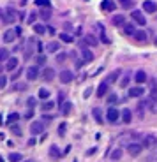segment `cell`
<instances>
[{
    "mask_svg": "<svg viewBox=\"0 0 157 162\" xmlns=\"http://www.w3.org/2000/svg\"><path fill=\"white\" fill-rule=\"evenodd\" d=\"M106 120H108L109 123H117V122L120 120V111H118L115 106L108 108V113H106Z\"/></svg>",
    "mask_w": 157,
    "mask_h": 162,
    "instance_id": "6da1fadb",
    "label": "cell"
},
{
    "mask_svg": "<svg viewBox=\"0 0 157 162\" xmlns=\"http://www.w3.org/2000/svg\"><path fill=\"white\" fill-rule=\"evenodd\" d=\"M141 150H143V145H141V143H129V145H127V153H129L131 157H138V155L141 153Z\"/></svg>",
    "mask_w": 157,
    "mask_h": 162,
    "instance_id": "7a4b0ae2",
    "label": "cell"
},
{
    "mask_svg": "<svg viewBox=\"0 0 157 162\" xmlns=\"http://www.w3.org/2000/svg\"><path fill=\"white\" fill-rule=\"evenodd\" d=\"M2 23L6 25H11V23H16V11L14 9H7L2 16Z\"/></svg>",
    "mask_w": 157,
    "mask_h": 162,
    "instance_id": "3957f363",
    "label": "cell"
},
{
    "mask_svg": "<svg viewBox=\"0 0 157 162\" xmlns=\"http://www.w3.org/2000/svg\"><path fill=\"white\" fill-rule=\"evenodd\" d=\"M39 74H41V71H39L37 65H30V67L27 69V79H28V81H35V79L39 78Z\"/></svg>",
    "mask_w": 157,
    "mask_h": 162,
    "instance_id": "277c9868",
    "label": "cell"
},
{
    "mask_svg": "<svg viewBox=\"0 0 157 162\" xmlns=\"http://www.w3.org/2000/svg\"><path fill=\"white\" fill-rule=\"evenodd\" d=\"M143 148H154L155 145H157V137L154 136V134H147L145 137H143Z\"/></svg>",
    "mask_w": 157,
    "mask_h": 162,
    "instance_id": "5b68a950",
    "label": "cell"
},
{
    "mask_svg": "<svg viewBox=\"0 0 157 162\" xmlns=\"http://www.w3.org/2000/svg\"><path fill=\"white\" fill-rule=\"evenodd\" d=\"M131 18L136 21L138 25H141V27L147 25V18H145V14H143L141 11H132V12H131Z\"/></svg>",
    "mask_w": 157,
    "mask_h": 162,
    "instance_id": "8992f818",
    "label": "cell"
},
{
    "mask_svg": "<svg viewBox=\"0 0 157 162\" xmlns=\"http://www.w3.org/2000/svg\"><path fill=\"white\" fill-rule=\"evenodd\" d=\"M58 79H60V83H64V85H67V83H71L73 79H74V74L71 72V71H62L60 74H58Z\"/></svg>",
    "mask_w": 157,
    "mask_h": 162,
    "instance_id": "52a82bcc",
    "label": "cell"
},
{
    "mask_svg": "<svg viewBox=\"0 0 157 162\" xmlns=\"http://www.w3.org/2000/svg\"><path fill=\"white\" fill-rule=\"evenodd\" d=\"M30 132H32L34 136L42 134V132H44V123H42V122H32V123H30Z\"/></svg>",
    "mask_w": 157,
    "mask_h": 162,
    "instance_id": "ba28073f",
    "label": "cell"
},
{
    "mask_svg": "<svg viewBox=\"0 0 157 162\" xmlns=\"http://www.w3.org/2000/svg\"><path fill=\"white\" fill-rule=\"evenodd\" d=\"M41 76H42V79H44V81H53V79H55V69H51V67L42 69Z\"/></svg>",
    "mask_w": 157,
    "mask_h": 162,
    "instance_id": "9c48e42d",
    "label": "cell"
},
{
    "mask_svg": "<svg viewBox=\"0 0 157 162\" xmlns=\"http://www.w3.org/2000/svg\"><path fill=\"white\" fill-rule=\"evenodd\" d=\"M143 9H145V12L152 14V12L157 11V4L154 2V0H145V2H143Z\"/></svg>",
    "mask_w": 157,
    "mask_h": 162,
    "instance_id": "30bf717a",
    "label": "cell"
},
{
    "mask_svg": "<svg viewBox=\"0 0 157 162\" xmlns=\"http://www.w3.org/2000/svg\"><path fill=\"white\" fill-rule=\"evenodd\" d=\"M143 94H145L143 86H132V88H129V97H134V99H138V97H141Z\"/></svg>",
    "mask_w": 157,
    "mask_h": 162,
    "instance_id": "8fae6325",
    "label": "cell"
},
{
    "mask_svg": "<svg viewBox=\"0 0 157 162\" xmlns=\"http://www.w3.org/2000/svg\"><path fill=\"white\" fill-rule=\"evenodd\" d=\"M115 7H117V6H115L113 0H102V2H101V9H102L104 12H111Z\"/></svg>",
    "mask_w": 157,
    "mask_h": 162,
    "instance_id": "7c38bea8",
    "label": "cell"
},
{
    "mask_svg": "<svg viewBox=\"0 0 157 162\" xmlns=\"http://www.w3.org/2000/svg\"><path fill=\"white\" fill-rule=\"evenodd\" d=\"M16 35H18L16 28L6 30V34H4V42H14V41H16Z\"/></svg>",
    "mask_w": 157,
    "mask_h": 162,
    "instance_id": "4fadbf2b",
    "label": "cell"
},
{
    "mask_svg": "<svg viewBox=\"0 0 157 162\" xmlns=\"http://www.w3.org/2000/svg\"><path fill=\"white\" fill-rule=\"evenodd\" d=\"M109 92V83H106V81H102L99 86H97V97H104L106 94Z\"/></svg>",
    "mask_w": 157,
    "mask_h": 162,
    "instance_id": "5bb4252c",
    "label": "cell"
},
{
    "mask_svg": "<svg viewBox=\"0 0 157 162\" xmlns=\"http://www.w3.org/2000/svg\"><path fill=\"white\" fill-rule=\"evenodd\" d=\"M147 79H148V78H147V72H145V71H138L136 76H134V81L138 83V86H141L143 83H147Z\"/></svg>",
    "mask_w": 157,
    "mask_h": 162,
    "instance_id": "9a60e30c",
    "label": "cell"
},
{
    "mask_svg": "<svg viewBox=\"0 0 157 162\" xmlns=\"http://www.w3.org/2000/svg\"><path fill=\"white\" fill-rule=\"evenodd\" d=\"M18 58L16 57H11L9 60H7V63H6V69H7V71L11 72V71H16V69H18Z\"/></svg>",
    "mask_w": 157,
    "mask_h": 162,
    "instance_id": "2e32d148",
    "label": "cell"
},
{
    "mask_svg": "<svg viewBox=\"0 0 157 162\" xmlns=\"http://www.w3.org/2000/svg\"><path fill=\"white\" fill-rule=\"evenodd\" d=\"M111 23H113L115 27H122V25H125V16L124 14H115L111 18Z\"/></svg>",
    "mask_w": 157,
    "mask_h": 162,
    "instance_id": "e0dca14e",
    "label": "cell"
},
{
    "mask_svg": "<svg viewBox=\"0 0 157 162\" xmlns=\"http://www.w3.org/2000/svg\"><path fill=\"white\" fill-rule=\"evenodd\" d=\"M120 74H122V71H120V69H117V71H113V72H111V74H109V76H108V78H106L104 81L111 85V83H115V81H117V79L120 78Z\"/></svg>",
    "mask_w": 157,
    "mask_h": 162,
    "instance_id": "ac0fdd59",
    "label": "cell"
},
{
    "mask_svg": "<svg viewBox=\"0 0 157 162\" xmlns=\"http://www.w3.org/2000/svg\"><path fill=\"white\" fill-rule=\"evenodd\" d=\"M81 57H83V62H92V60H94V53L88 50V48H83V50H81Z\"/></svg>",
    "mask_w": 157,
    "mask_h": 162,
    "instance_id": "d6986e66",
    "label": "cell"
},
{
    "mask_svg": "<svg viewBox=\"0 0 157 162\" xmlns=\"http://www.w3.org/2000/svg\"><path fill=\"white\" fill-rule=\"evenodd\" d=\"M120 117H122V122L124 123H131V120H132V113H131V109H124L122 113H120Z\"/></svg>",
    "mask_w": 157,
    "mask_h": 162,
    "instance_id": "ffe728a7",
    "label": "cell"
},
{
    "mask_svg": "<svg viewBox=\"0 0 157 162\" xmlns=\"http://www.w3.org/2000/svg\"><path fill=\"white\" fill-rule=\"evenodd\" d=\"M46 50H48V51H51V53H57V51H60V42H57V41H51V42H48V44H46Z\"/></svg>",
    "mask_w": 157,
    "mask_h": 162,
    "instance_id": "44dd1931",
    "label": "cell"
},
{
    "mask_svg": "<svg viewBox=\"0 0 157 162\" xmlns=\"http://www.w3.org/2000/svg\"><path fill=\"white\" fill-rule=\"evenodd\" d=\"M85 44H88V46H97V44H99V39H97L95 35H92V34H88V35H85Z\"/></svg>",
    "mask_w": 157,
    "mask_h": 162,
    "instance_id": "7402d4cb",
    "label": "cell"
},
{
    "mask_svg": "<svg viewBox=\"0 0 157 162\" xmlns=\"http://www.w3.org/2000/svg\"><path fill=\"white\" fill-rule=\"evenodd\" d=\"M124 34H125V35H134V34H136L134 23H125V25H124Z\"/></svg>",
    "mask_w": 157,
    "mask_h": 162,
    "instance_id": "603a6c76",
    "label": "cell"
},
{
    "mask_svg": "<svg viewBox=\"0 0 157 162\" xmlns=\"http://www.w3.org/2000/svg\"><path fill=\"white\" fill-rule=\"evenodd\" d=\"M92 114H94V118H95L97 123H104V120H102V113H101L99 108H94V109H92Z\"/></svg>",
    "mask_w": 157,
    "mask_h": 162,
    "instance_id": "cb8c5ba5",
    "label": "cell"
},
{
    "mask_svg": "<svg viewBox=\"0 0 157 162\" xmlns=\"http://www.w3.org/2000/svg\"><path fill=\"white\" fill-rule=\"evenodd\" d=\"M134 39H136L138 42H147V32H143V30H136V34H134Z\"/></svg>",
    "mask_w": 157,
    "mask_h": 162,
    "instance_id": "d4e9b609",
    "label": "cell"
},
{
    "mask_svg": "<svg viewBox=\"0 0 157 162\" xmlns=\"http://www.w3.org/2000/svg\"><path fill=\"white\" fill-rule=\"evenodd\" d=\"M39 18L44 19V21H48V19L51 18V9H41V11H39Z\"/></svg>",
    "mask_w": 157,
    "mask_h": 162,
    "instance_id": "484cf974",
    "label": "cell"
},
{
    "mask_svg": "<svg viewBox=\"0 0 157 162\" xmlns=\"http://www.w3.org/2000/svg\"><path fill=\"white\" fill-rule=\"evenodd\" d=\"M71 109H73V104H71L69 101H65V102L62 104V109H60V111H62V114H65V117H67V114L71 113Z\"/></svg>",
    "mask_w": 157,
    "mask_h": 162,
    "instance_id": "4316f807",
    "label": "cell"
},
{
    "mask_svg": "<svg viewBox=\"0 0 157 162\" xmlns=\"http://www.w3.org/2000/svg\"><path fill=\"white\" fill-rule=\"evenodd\" d=\"M50 157H51V159H60V157H62V153H60L58 146H55V145H53V146L50 148Z\"/></svg>",
    "mask_w": 157,
    "mask_h": 162,
    "instance_id": "83f0119b",
    "label": "cell"
},
{
    "mask_svg": "<svg viewBox=\"0 0 157 162\" xmlns=\"http://www.w3.org/2000/svg\"><path fill=\"white\" fill-rule=\"evenodd\" d=\"M21 159H23L21 153H16V152L9 153V162H21Z\"/></svg>",
    "mask_w": 157,
    "mask_h": 162,
    "instance_id": "f1b7e54d",
    "label": "cell"
},
{
    "mask_svg": "<svg viewBox=\"0 0 157 162\" xmlns=\"http://www.w3.org/2000/svg\"><path fill=\"white\" fill-rule=\"evenodd\" d=\"M46 30H48V28L44 27V25H41V23H35V25H34V32H35V34H39V35H42Z\"/></svg>",
    "mask_w": 157,
    "mask_h": 162,
    "instance_id": "f546056e",
    "label": "cell"
},
{
    "mask_svg": "<svg viewBox=\"0 0 157 162\" xmlns=\"http://www.w3.org/2000/svg\"><path fill=\"white\" fill-rule=\"evenodd\" d=\"M18 120H19V114H18V113H11L9 117H7V123H9V125H14Z\"/></svg>",
    "mask_w": 157,
    "mask_h": 162,
    "instance_id": "4dcf8cb0",
    "label": "cell"
},
{
    "mask_svg": "<svg viewBox=\"0 0 157 162\" xmlns=\"http://www.w3.org/2000/svg\"><path fill=\"white\" fill-rule=\"evenodd\" d=\"M53 108H55V102H53V101H46V102H42V106H41L42 111H51Z\"/></svg>",
    "mask_w": 157,
    "mask_h": 162,
    "instance_id": "1f68e13d",
    "label": "cell"
},
{
    "mask_svg": "<svg viewBox=\"0 0 157 162\" xmlns=\"http://www.w3.org/2000/svg\"><path fill=\"white\" fill-rule=\"evenodd\" d=\"M58 37H60V41H62V42H73V41H74V37H73V35H69V34H67V32L60 34Z\"/></svg>",
    "mask_w": 157,
    "mask_h": 162,
    "instance_id": "d6a6232c",
    "label": "cell"
},
{
    "mask_svg": "<svg viewBox=\"0 0 157 162\" xmlns=\"http://www.w3.org/2000/svg\"><path fill=\"white\" fill-rule=\"evenodd\" d=\"M122 155H124V152H122L120 148H117V150H113V152H111V159H113V160L122 159Z\"/></svg>",
    "mask_w": 157,
    "mask_h": 162,
    "instance_id": "836d02e7",
    "label": "cell"
},
{
    "mask_svg": "<svg viewBox=\"0 0 157 162\" xmlns=\"http://www.w3.org/2000/svg\"><path fill=\"white\" fill-rule=\"evenodd\" d=\"M9 51L6 48H0V62H4V60H9Z\"/></svg>",
    "mask_w": 157,
    "mask_h": 162,
    "instance_id": "e575fe53",
    "label": "cell"
},
{
    "mask_svg": "<svg viewBox=\"0 0 157 162\" xmlns=\"http://www.w3.org/2000/svg\"><path fill=\"white\" fill-rule=\"evenodd\" d=\"M48 97H50V90H46V88H41V90H39V99L46 101Z\"/></svg>",
    "mask_w": 157,
    "mask_h": 162,
    "instance_id": "d590c367",
    "label": "cell"
},
{
    "mask_svg": "<svg viewBox=\"0 0 157 162\" xmlns=\"http://www.w3.org/2000/svg\"><path fill=\"white\" fill-rule=\"evenodd\" d=\"M35 6L37 7H44V9H50V0H35Z\"/></svg>",
    "mask_w": 157,
    "mask_h": 162,
    "instance_id": "8d00e7d4",
    "label": "cell"
},
{
    "mask_svg": "<svg viewBox=\"0 0 157 162\" xmlns=\"http://www.w3.org/2000/svg\"><path fill=\"white\" fill-rule=\"evenodd\" d=\"M120 6H122L124 9H131V7L134 6V0H120Z\"/></svg>",
    "mask_w": 157,
    "mask_h": 162,
    "instance_id": "74e56055",
    "label": "cell"
},
{
    "mask_svg": "<svg viewBox=\"0 0 157 162\" xmlns=\"http://www.w3.org/2000/svg\"><path fill=\"white\" fill-rule=\"evenodd\" d=\"M129 81H131V76H129V74H125V76L122 78V81H120V86H122V88H127Z\"/></svg>",
    "mask_w": 157,
    "mask_h": 162,
    "instance_id": "f35d334b",
    "label": "cell"
},
{
    "mask_svg": "<svg viewBox=\"0 0 157 162\" xmlns=\"http://www.w3.org/2000/svg\"><path fill=\"white\" fill-rule=\"evenodd\" d=\"M65 60H67V53H64V51H62V53H57V62H58V63H62V62H65Z\"/></svg>",
    "mask_w": 157,
    "mask_h": 162,
    "instance_id": "ab89813d",
    "label": "cell"
},
{
    "mask_svg": "<svg viewBox=\"0 0 157 162\" xmlns=\"http://www.w3.org/2000/svg\"><path fill=\"white\" fill-rule=\"evenodd\" d=\"M35 62H37V67H39V65H44V63H46V57H44V55H39V57L35 58Z\"/></svg>",
    "mask_w": 157,
    "mask_h": 162,
    "instance_id": "60d3db41",
    "label": "cell"
},
{
    "mask_svg": "<svg viewBox=\"0 0 157 162\" xmlns=\"http://www.w3.org/2000/svg\"><path fill=\"white\" fill-rule=\"evenodd\" d=\"M117 101H118V97H117L115 94H111V95H108V104H117Z\"/></svg>",
    "mask_w": 157,
    "mask_h": 162,
    "instance_id": "b9f144b4",
    "label": "cell"
},
{
    "mask_svg": "<svg viewBox=\"0 0 157 162\" xmlns=\"http://www.w3.org/2000/svg\"><path fill=\"white\" fill-rule=\"evenodd\" d=\"M6 85H7V78H6L4 74H0V90L6 88Z\"/></svg>",
    "mask_w": 157,
    "mask_h": 162,
    "instance_id": "7bdbcfd3",
    "label": "cell"
},
{
    "mask_svg": "<svg viewBox=\"0 0 157 162\" xmlns=\"http://www.w3.org/2000/svg\"><path fill=\"white\" fill-rule=\"evenodd\" d=\"M35 102H37V101H35V97H28V101H27V106H28L30 109H34V106H35Z\"/></svg>",
    "mask_w": 157,
    "mask_h": 162,
    "instance_id": "ee69618b",
    "label": "cell"
},
{
    "mask_svg": "<svg viewBox=\"0 0 157 162\" xmlns=\"http://www.w3.org/2000/svg\"><path fill=\"white\" fill-rule=\"evenodd\" d=\"M11 130H12L16 136H21V129H19L18 125H11Z\"/></svg>",
    "mask_w": 157,
    "mask_h": 162,
    "instance_id": "f6af8a7d",
    "label": "cell"
},
{
    "mask_svg": "<svg viewBox=\"0 0 157 162\" xmlns=\"http://www.w3.org/2000/svg\"><path fill=\"white\" fill-rule=\"evenodd\" d=\"M150 101H157V88H152V94H150Z\"/></svg>",
    "mask_w": 157,
    "mask_h": 162,
    "instance_id": "bcb514c9",
    "label": "cell"
},
{
    "mask_svg": "<svg viewBox=\"0 0 157 162\" xmlns=\"http://www.w3.org/2000/svg\"><path fill=\"white\" fill-rule=\"evenodd\" d=\"M58 102H60V104L65 102V94H64V92H58Z\"/></svg>",
    "mask_w": 157,
    "mask_h": 162,
    "instance_id": "7dc6e473",
    "label": "cell"
},
{
    "mask_svg": "<svg viewBox=\"0 0 157 162\" xmlns=\"http://www.w3.org/2000/svg\"><path fill=\"white\" fill-rule=\"evenodd\" d=\"M65 127H67L65 123H60V127H58V134H60V136H64V134H65Z\"/></svg>",
    "mask_w": 157,
    "mask_h": 162,
    "instance_id": "c3c4849f",
    "label": "cell"
},
{
    "mask_svg": "<svg viewBox=\"0 0 157 162\" xmlns=\"http://www.w3.org/2000/svg\"><path fill=\"white\" fill-rule=\"evenodd\" d=\"M19 74H21V69H18V71H14V74L11 76V79H12V81H14V79H18V78H19Z\"/></svg>",
    "mask_w": 157,
    "mask_h": 162,
    "instance_id": "681fc988",
    "label": "cell"
},
{
    "mask_svg": "<svg viewBox=\"0 0 157 162\" xmlns=\"http://www.w3.org/2000/svg\"><path fill=\"white\" fill-rule=\"evenodd\" d=\"M32 117H34V109H28V111L25 113V118H27V120H30Z\"/></svg>",
    "mask_w": 157,
    "mask_h": 162,
    "instance_id": "f907efd6",
    "label": "cell"
},
{
    "mask_svg": "<svg viewBox=\"0 0 157 162\" xmlns=\"http://www.w3.org/2000/svg\"><path fill=\"white\" fill-rule=\"evenodd\" d=\"M14 90H27V85H25V83H19V85L14 86Z\"/></svg>",
    "mask_w": 157,
    "mask_h": 162,
    "instance_id": "816d5d0a",
    "label": "cell"
},
{
    "mask_svg": "<svg viewBox=\"0 0 157 162\" xmlns=\"http://www.w3.org/2000/svg\"><path fill=\"white\" fill-rule=\"evenodd\" d=\"M35 18H37V14H35V12H32V14L28 16V23H34V21H35Z\"/></svg>",
    "mask_w": 157,
    "mask_h": 162,
    "instance_id": "f5cc1de1",
    "label": "cell"
},
{
    "mask_svg": "<svg viewBox=\"0 0 157 162\" xmlns=\"http://www.w3.org/2000/svg\"><path fill=\"white\" fill-rule=\"evenodd\" d=\"M90 94H92V88H86V90H85V94H83L85 99H86V97H90Z\"/></svg>",
    "mask_w": 157,
    "mask_h": 162,
    "instance_id": "db71d44e",
    "label": "cell"
},
{
    "mask_svg": "<svg viewBox=\"0 0 157 162\" xmlns=\"http://www.w3.org/2000/svg\"><path fill=\"white\" fill-rule=\"evenodd\" d=\"M83 63H85L83 60H78V62H76V69H81V67H83Z\"/></svg>",
    "mask_w": 157,
    "mask_h": 162,
    "instance_id": "11a10c76",
    "label": "cell"
},
{
    "mask_svg": "<svg viewBox=\"0 0 157 162\" xmlns=\"http://www.w3.org/2000/svg\"><path fill=\"white\" fill-rule=\"evenodd\" d=\"M34 145H35V139L32 137V139H28V146H34Z\"/></svg>",
    "mask_w": 157,
    "mask_h": 162,
    "instance_id": "9f6ffc18",
    "label": "cell"
},
{
    "mask_svg": "<svg viewBox=\"0 0 157 162\" xmlns=\"http://www.w3.org/2000/svg\"><path fill=\"white\" fill-rule=\"evenodd\" d=\"M92 153H95V148H90V150L86 152V155H92Z\"/></svg>",
    "mask_w": 157,
    "mask_h": 162,
    "instance_id": "6f0895ef",
    "label": "cell"
},
{
    "mask_svg": "<svg viewBox=\"0 0 157 162\" xmlns=\"http://www.w3.org/2000/svg\"><path fill=\"white\" fill-rule=\"evenodd\" d=\"M4 69H6L4 65H0V74H2V71H4Z\"/></svg>",
    "mask_w": 157,
    "mask_h": 162,
    "instance_id": "680465c9",
    "label": "cell"
},
{
    "mask_svg": "<svg viewBox=\"0 0 157 162\" xmlns=\"http://www.w3.org/2000/svg\"><path fill=\"white\" fill-rule=\"evenodd\" d=\"M2 16H4V12H2V9H0V18H2Z\"/></svg>",
    "mask_w": 157,
    "mask_h": 162,
    "instance_id": "91938a15",
    "label": "cell"
}]
</instances>
